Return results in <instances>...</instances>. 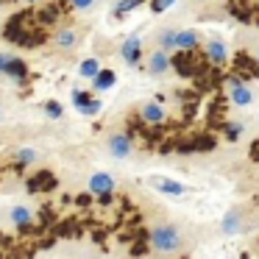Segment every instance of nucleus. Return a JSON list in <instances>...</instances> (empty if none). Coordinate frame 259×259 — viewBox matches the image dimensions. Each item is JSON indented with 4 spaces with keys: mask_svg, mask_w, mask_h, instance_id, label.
Instances as JSON below:
<instances>
[{
    "mask_svg": "<svg viewBox=\"0 0 259 259\" xmlns=\"http://www.w3.org/2000/svg\"><path fill=\"white\" fill-rule=\"evenodd\" d=\"M148 240H151V248L156 253H176L181 248V234L170 223H153L148 231Z\"/></svg>",
    "mask_w": 259,
    "mask_h": 259,
    "instance_id": "nucleus-1",
    "label": "nucleus"
},
{
    "mask_svg": "<svg viewBox=\"0 0 259 259\" xmlns=\"http://www.w3.org/2000/svg\"><path fill=\"white\" fill-rule=\"evenodd\" d=\"M106 151L112 153L114 159H128L131 153H134V140H131L125 131H114L106 140Z\"/></svg>",
    "mask_w": 259,
    "mask_h": 259,
    "instance_id": "nucleus-2",
    "label": "nucleus"
},
{
    "mask_svg": "<svg viewBox=\"0 0 259 259\" xmlns=\"http://www.w3.org/2000/svg\"><path fill=\"white\" fill-rule=\"evenodd\" d=\"M120 56H123V62L128 64V67H137V64L142 62V39H140V34L125 36L123 45H120Z\"/></svg>",
    "mask_w": 259,
    "mask_h": 259,
    "instance_id": "nucleus-3",
    "label": "nucleus"
},
{
    "mask_svg": "<svg viewBox=\"0 0 259 259\" xmlns=\"http://www.w3.org/2000/svg\"><path fill=\"white\" fill-rule=\"evenodd\" d=\"M87 187H90L92 195L106 198V195H112V192H114V179H112L109 173H103V170H95V173H90Z\"/></svg>",
    "mask_w": 259,
    "mask_h": 259,
    "instance_id": "nucleus-4",
    "label": "nucleus"
},
{
    "mask_svg": "<svg viewBox=\"0 0 259 259\" xmlns=\"http://www.w3.org/2000/svg\"><path fill=\"white\" fill-rule=\"evenodd\" d=\"M148 187H153L156 192L170 195V198L187 195V187L184 184H179V181H173V179H164V176H151V179H148Z\"/></svg>",
    "mask_w": 259,
    "mask_h": 259,
    "instance_id": "nucleus-5",
    "label": "nucleus"
},
{
    "mask_svg": "<svg viewBox=\"0 0 259 259\" xmlns=\"http://www.w3.org/2000/svg\"><path fill=\"white\" fill-rule=\"evenodd\" d=\"M229 98H231V103L234 106H251L253 103V92H251V87L248 84H242V81H229Z\"/></svg>",
    "mask_w": 259,
    "mask_h": 259,
    "instance_id": "nucleus-6",
    "label": "nucleus"
},
{
    "mask_svg": "<svg viewBox=\"0 0 259 259\" xmlns=\"http://www.w3.org/2000/svg\"><path fill=\"white\" fill-rule=\"evenodd\" d=\"M170 70V53L164 48H156V51L148 53V73L151 75H164Z\"/></svg>",
    "mask_w": 259,
    "mask_h": 259,
    "instance_id": "nucleus-7",
    "label": "nucleus"
},
{
    "mask_svg": "<svg viewBox=\"0 0 259 259\" xmlns=\"http://www.w3.org/2000/svg\"><path fill=\"white\" fill-rule=\"evenodd\" d=\"M203 51H206V59L212 64H226V59H229V48L223 39H206Z\"/></svg>",
    "mask_w": 259,
    "mask_h": 259,
    "instance_id": "nucleus-8",
    "label": "nucleus"
},
{
    "mask_svg": "<svg viewBox=\"0 0 259 259\" xmlns=\"http://www.w3.org/2000/svg\"><path fill=\"white\" fill-rule=\"evenodd\" d=\"M220 231L229 237L240 234L242 231V212H237V209H229V212L223 214V220H220Z\"/></svg>",
    "mask_w": 259,
    "mask_h": 259,
    "instance_id": "nucleus-9",
    "label": "nucleus"
},
{
    "mask_svg": "<svg viewBox=\"0 0 259 259\" xmlns=\"http://www.w3.org/2000/svg\"><path fill=\"white\" fill-rule=\"evenodd\" d=\"M140 117L145 120V123H164V117H167V114H164V106L159 101H148L145 106L140 109Z\"/></svg>",
    "mask_w": 259,
    "mask_h": 259,
    "instance_id": "nucleus-10",
    "label": "nucleus"
},
{
    "mask_svg": "<svg viewBox=\"0 0 259 259\" xmlns=\"http://www.w3.org/2000/svg\"><path fill=\"white\" fill-rule=\"evenodd\" d=\"M114 84H117V75H114V70H103V67H101V73L92 78V90H95V92H109Z\"/></svg>",
    "mask_w": 259,
    "mask_h": 259,
    "instance_id": "nucleus-11",
    "label": "nucleus"
},
{
    "mask_svg": "<svg viewBox=\"0 0 259 259\" xmlns=\"http://www.w3.org/2000/svg\"><path fill=\"white\" fill-rule=\"evenodd\" d=\"M75 45H78V31L75 28H62L56 34V48L59 51H73Z\"/></svg>",
    "mask_w": 259,
    "mask_h": 259,
    "instance_id": "nucleus-12",
    "label": "nucleus"
},
{
    "mask_svg": "<svg viewBox=\"0 0 259 259\" xmlns=\"http://www.w3.org/2000/svg\"><path fill=\"white\" fill-rule=\"evenodd\" d=\"M31 220H34V212H31L25 203H17V206L12 209V223L17 226V229H25V226H31Z\"/></svg>",
    "mask_w": 259,
    "mask_h": 259,
    "instance_id": "nucleus-13",
    "label": "nucleus"
},
{
    "mask_svg": "<svg viewBox=\"0 0 259 259\" xmlns=\"http://www.w3.org/2000/svg\"><path fill=\"white\" fill-rule=\"evenodd\" d=\"M156 42H159V48H164V51H179V31H173V28H162L159 31V36H156Z\"/></svg>",
    "mask_w": 259,
    "mask_h": 259,
    "instance_id": "nucleus-14",
    "label": "nucleus"
},
{
    "mask_svg": "<svg viewBox=\"0 0 259 259\" xmlns=\"http://www.w3.org/2000/svg\"><path fill=\"white\" fill-rule=\"evenodd\" d=\"M6 78H12L14 84H25V78H28V67H25L23 59H14V64L9 67Z\"/></svg>",
    "mask_w": 259,
    "mask_h": 259,
    "instance_id": "nucleus-15",
    "label": "nucleus"
},
{
    "mask_svg": "<svg viewBox=\"0 0 259 259\" xmlns=\"http://www.w3.org/2000/svg\"><path fill=\"white\" fill-rule=\"evenodd\" d=\"M36 159H39V151H36V148H17V151H14V162L23 164V167L34 164Z\"/></svg>",
    "mask_w": 259,
    "mask_h": 259,
    "instance_id": "nucleus-16",
    "label": "nucleus"
},
{
    "mask_svg": "<svg viewBox=\"0 0 259 259\" xmlns=\"http://www.w3.org/2000/svg\"><path fill=\"white\" fill-rule=\"evenodd\" d=\"M101 73V62H98V59H84V62L78 64V75L81 78H95V75Z\"/></svg>",
    "mask_w": 259,
    "mask_h": 259,
    "instance_id": "nucleus-17",
    "label": "nucleus"
},
{
    "mask_svg": "<svg viewBox=\"0 0 259 259\" xmlns=\"http://www.w3.org/2000/svg\"><path fill=\"white\" fill-rule=\"evenodd\" d=\"M195 48H198L195 31H179V51H195Z\"/></svg>",
    "mask_w": 259,
    "mask_h": 259,
    "instance_id": "nucleus-18",
    "label": "nucleus"
},
{
    "mask_svg": "<svg viewBox=\"0 0 259 259\" xmlns=\"http://www.w3.org/2000/svg\"><path fill=\"white\" fill-rule=\"evenodd\" d=\"M137 6H142V0H117L114 9H112V14H114V17H123V14L134 12Z\"/></svg>",
    "mask_w": 259,
    "mask_h": 259,
    "instance_id": "nucleus-19",
    "label": "nucleus"
},
{
    "mask_svg": "<svg viewBox=\"0 0 259 259\" xmlns=\"http://www.w3.org/2000/svg\"><path fill=\"white\" fill-rule=\"evenodd\" d=\"M101 106H103V103L98 101V98H90V101H84L78 109H75V112H78V114H84V117H95V114L101 112Z\"/></svg>",
    "mask_w": 259,
    "mask_h": 259,
    "instance_id": "nucleus-20",
    "label": "nucleus"
},
{
    "mask_svg": "<svg viewBox=\"0 0 259 259\" xmlns=\"http://www.w3.org/2000/svg\"><path fill=\"white\" fill-rule=\"evenodd\" d=\"M42 112H45V117H51V120H59L64 114V106L59 101H48L45 106H42Z\"/></svg>",
    "mask_w": 259,
    "mask_h": 259,
    "instance_id": "nucleus-21",
    "label": "nucleus"
},
{
    "mask_svg": "<svg viewBox=\"0 0 259 259\" xmlns=\"http://www.w3.org/2000/svg\"><path fill=\"white\" fill-rule=\"evenodd\" d=\"M170 6H176V0H151V12H153V14L167 12Z\"/></svg>",
    "mask_w": 259,
    "mask_h": 259,
    "instance_id": "nucleus-22",
    "label": "nucleus"
},
{
    "mask_svg": "<svg viewBox=\"0 0 259 259\" xmlns=\"http://www.w3.org/2000/svg\"><path fill=\"white\" fill-rule=\"evenodd\" d=\"M242 131H245V125H242V123H229V125H226V137H229V140H240Z\"/></svg>",
    "mask_w": 259,
    "mask_h": 259,
    "instance_id": "nucleus-23",
    "label": "nucleus"
},
{
    "mask_svg": "<svg viewBox=\"0 0 259 259\" xmlns=\"http://www.w3.org/2000/svg\"><path fill=\"white\" fill-rule=\"evenodd\" d=\"M14 59H17V56H12V53H0V75L9 73V67L14 64Z\"/></svg>",
    "mask_w": 259,
    "mask_h": 259,
    "instance_id": "nucleus-24",
    "label": "nucleus"
},
{
    "mask_svg": "<svg viewBox=\"0 0 259 259\" xmlns=\"http://www.w3.org/2000/svg\"><path fill=\"white\" fill-rule=\"evenodd\" d=\"M70 3H73L78 12H90V9L95 6V0H70Z\"/></svg>",
    "mask_w": 259,
    "mask_h": 259,
    "instance_id": "nucleus-25",
    "label": "nucleus"
},
{
    "mask_svg": "<svg viewBox=\"0 0 259 259\" xmlns=\"http://www.w3.org/2000/svg\"><path fill=\"white\" fill-rule=\"evenodd\" d=\"M23 3H39V0H23Z\"/></svg>",
    "mask_w": 259,
    "mask_h": 259,
    "instance_id": "nucleus-26",
    "label": "nucleus"
},
{
    "mask_svg": "<svg viewBox=\"0 0 259 259\" xmlns=\"http://www.w3.org/2000/svg\"><path fill=\"white\" fill-rule=\"evenodd\" d=\"M0 114H3V109H0Z\"/></svg>",
    "mask_w": 259,
    "mask_h": 259,
    "instance_id": "nucleus-27",
    "label": "nucleus"
}]
</instances>
